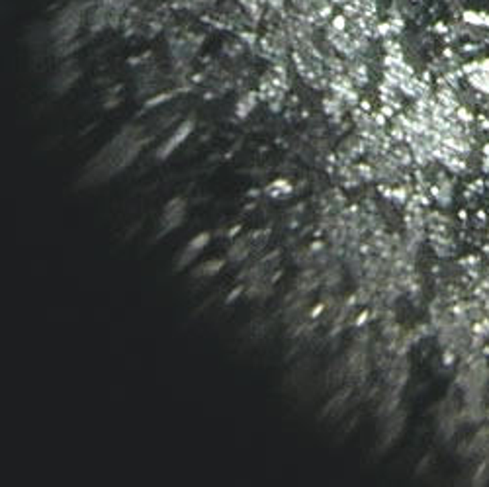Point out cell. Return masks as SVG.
<instances>
[{"instance_id": "obj_1", "label": "cell", "mask_w": 489, "mask_h": 487, "mask_svg": "<svg viewBox=\"0 0 489 487\" xmlns=\"http://www.w3.org/2000/svg\"><path fill=\"white\" fill-rule=\"evenodd\" d=\"M208 241H209L208 233H202V235L194 237L190 243L184 247V251L180 253V256H178V260H176V268H184L188 267V265H192V262L196 260V256L200 255V253L206 249Z\"/></svg>"}, {"instance_id": "obj_2", "label": "cell", "mask_w": 489, "mask_h": 487, "mask_svg": "<svg viewBox=\"0 0 489 487\" xmlns=\"http://www.w3.org/2000/svg\"><path fill=\"white\" fill-rule=\"evenodd\" d=\"M184 209H186L184 200H172L171 204L165 207V211H163V225H165V229H163V233L171 231V229L178 227L183 223Z\"/></svg>"}, {"instance_id": "obj_3", "label": "cell", "mask_w": 489, "mask_h": 487, "mask_svg": "<svg viewBox=\"0 0 489 487\" xmlns=\"http://www.w3.org/2000/svg\"><path fill=\"white\" fill-rule=\"evenodd\" d=\"M190 132H192V123L190 122H186L184 125H180L174 134L163 143V145L159 147V151H157V158H167V157H171V153L176 149V147L180 145L183 143L184 139L190 135Z\"/></svg>"}, {"instance_id": "obj_4", "label": "cell", "mask_w": 489, "mask_h": 487, "mask_svg": "<svg viewBox=\"0 0 489 487\" xmlns=\"http://www.w3.org/2000/svg\"><path fill=\"white\" fill-rule=\"evenodd\" d=\"M264 2H269L272 8H282V4H284V0H264Z\"/></svg>"}]
</instances>
